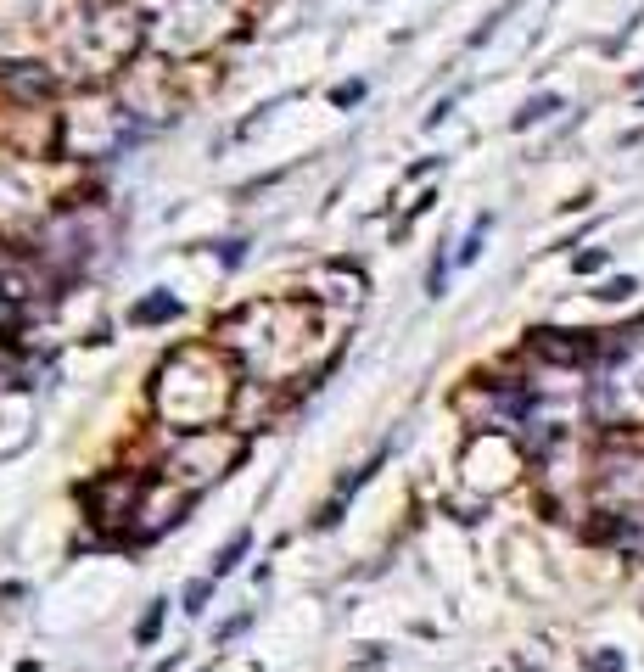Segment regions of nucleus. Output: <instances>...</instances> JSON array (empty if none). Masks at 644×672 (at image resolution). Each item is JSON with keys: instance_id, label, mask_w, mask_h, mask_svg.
<instances>
[{"instance_id": "obj_2", "label": "nucleus", "mask_w": 644, "mask_h": 672, "mask_svg": "<svg viewBox=\"0 0 644 672\" xmlns=\"http://www.w3.org/2000/svg\"><path fill=\"white\" fill-rule=\"evenodd\" d=\"M202 600H207V583H191V594H185V611H202Z\"/></svg>"}, {"instance_id": "obj_1", "label": "nucleus", "mask_w": 644, "mask_h": 672, "mask_svg": "<svg viewBox=\"0 0 644 672\" xmlns=\"http://www.w3.org/2000/svg\"><path fill=\"white\" fill-rule=\"evenodd\" d=\"M241 550H247V533H241V538H236V543H230V550H224V555H219V560H213V577H224V572H230V566H236V560H241Z\"/></svg>"}, {"instance_id": "obj_3", "label": "nucleus", "mask_w": 644, "mask_h": 672, "mask_svg": "<svg viewBox=\"0 0 644 672\" xmlns=\"http://www.w3.org/2000/svg\"><path fill=\"white\" fill-rule=\"evenodd\" d=\"M157 622H163V605H152V611H146V622H140V639H152Z\"/></svg>"}]
</instances>
